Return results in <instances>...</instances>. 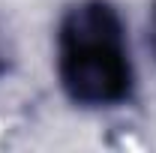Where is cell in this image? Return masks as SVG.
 Returning a JSON list of instances; mask_svg holds the SVG:
<instances>
[{
	"label": "cell",
	"instance_id": "cell-1",
	"mask_svg": "<svg viewBox=\"0 0 156 153\" xmlns=\"http://www.w3.org/2000/svg\"><path fill=\"white\" fill-rule=\"evenodd\" d=\"M57 78L69 102L114 108L135 93L126 24L108 0H78L57 24Z\"/></svg>",
	"mask_w": 156,
	"mask_h": 153
},
{
	"label": "cell",
	"instance_id": "cell-2",
	"mask_svg": "<svg viewBox=\"0 0 156 153\" xmlns=\"http://www.w3.org/2000/svg\"><path fill=\"white\" fill-rule=\"evenodd\" d=\"M150 45H153V54H156V3H153V18H150Z\"/></svg>",
	"mask_w": 156,
	"mask_h": 153
},
{
	"label": "cell",
	"instance_id": "cell-3",
	"mask_svg": "<svg viewBox=\"0 0 156 153\" xmlns=\"http://www.w3.org/2000/svg\"><path fill=\"white\" fill-rule=\"evenodd\" d=\"M6 72H9V60L3 57V51H0V78L6 75Z\"/></svg>",
	"mask_w": 156,
	"mask_h": 153
}]
</instances>
